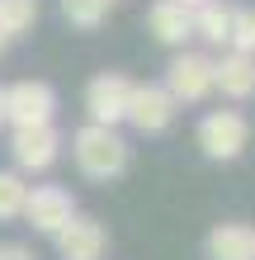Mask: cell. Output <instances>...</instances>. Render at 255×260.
<instances>
[{
  "instance_id": "obj_12",
  "label": "cell",
  "mask_w": 255,
  "mask_h": 260,
  "mask_svg": "<svg viewBox=\"0 0 255 260\" xmlns=\"http://www.w3.org/2000/svg\"><path fill=\"white\" fill-rule=\"evenodd\" d=\"M208 260H250L255 255V227L246 222H217L208 232Z\"/></svg>"
},
{
  "instance_id": "obj_16",
  "label": "cell",
  "mask_w": 255,
  "mask_h": 260,
  "mask_svg": "<svg viewBox=\"0 0 255 260\" xmlns=\"http://www.w3.org/2000/svg\"><path fill=\"white\" fill-rule=\"evenodd\" d=\"M227 52L255 57V5L232 10V38H227Z\"/></svg>"
},
{
  "instance_id": "obj_22",
  "label": "cell",
  "mask_w": 255,
  "mask_h": 260,
  "mask_svg": "<svg viewBox=\"0 0 255 260\" xmlns=\"http://www.w3.org/2000/svg\"><path fill=\"white\" fill-rule=\"evenodd\" d=\"M250 260H255V255H250Z\"/></svg>"
},
{
  "instance_id": "obj_13",
  "label": "cell",
  "mask_w": 255,
  "mask_h": 260,
  "mask_svg": "<svg viewBox=\"0 0 255 260\" xmlns=\"http://www.w3.org/2000/svg\"><path fill=\"white\" fill-rule=\"evenodd\" d=\"M194 38L213 43V48H227V38H232V5H222V0L199 5L194 10Z\"/></svg>"
},
{
  "instance_id": "obj_21",
  "label": "cell",
  "mask_w": 255,
  "mask_h": 260,
  "mask_svg": "<svg viewBox=\"0 0 255 260\" xmlns=\"http://www.w3.org/2000/svg\"><path fill=\"white\" fill-rule=\"evenodd\" d=\"M5 48H10V38H5V34H0V57H5Z\"/></svg>"
},
{
  "instance_id": "obj_7",
  "label": "cell",
  "mask_w": 255,
  "mask_h": 260,
  "mask_svg": "<svg viewBox=\"0 0 255 260\" xmlns=\"http://www.w3.org/2000/svg\"><path fill=\"white\" fill-rule=\"evenodd\" d=\"M10 156H14V171L19 175H43L62 156V133L52 123L48 128H19L10 137Z\"/></svg>"
},
{
  "instance_id": "obj_8",
  "label": "cell",
  "mask_w": 255,
  "mask_h": 260,
  "mask_svg": "<svg viewBox=\"0 0 255 260\" xmlns=\"http://www.w3.org/2000/svg\"><path fill=\"white\" fill-rule=\"evenodd\" d=\"M175 114H179V104L170 100V90L147 81V85H132V100H128V118H123V123H132L147 137H156V133H166L175 123Z\"/></svg>"
},
{
  "instance_id": "obj_1",
  "label": "cell",
  "mask_w": 255,
  "mask_h": 260,
  "mask_svg": "<svg viewBox=\"0 0 255 260\" xmlns=\"http://www.w3.org/2000/svg\"><path fill=\"white\" fill-rule=\"evenodd\" d=\"M71 156H76L81 175H90V180H118L128 171L132 151H128V142H123L118 128L85 123V128H76V137H71Z\"/></svg>"
},
{
  "instance_id": "obj_6",
  "label": "cell",
  "mask_w": 255,
  "mask_h": 260,
  "mask_svg": "<svg viewBox=\"0 0 255 260\" xmlns=\"http://www.w3.org/2000/svg\"><path fill=\"white\" fill-rule=\"evenodd\" d=\"M71 218H76V199H71V189H62V185H33V189H28L24 222L33 227V232L57 237Z\"/></svg>"
},
{
  "instance_id": "obj_14",
  "label": "cell",
  "mask_w": 255,
  "mask_h": 260,
  "mask_svg": "<svg viewBox=\"0 0 255 260\" xmlns=\"http://www.w3.org/2000/svg\"><path fill=\"white\" fill-rule=\"evenodd\" d=\"M38 24V0H0V34L19 38Z\"/></svg>"
},
{
  "instance_id": "obj_11",
  "label": "cell",
  "mask_w": 255,
  "mask_h": 260,
  "mask_svg": "<svg viewBox=\"0 0 255 260\" xmlns=\"http://www.w3.org/2000/svg\"><path fill=\"white\" fill-rule=\"evenodd\" d=\"M213 90H222L227 100H250L255 95V57L222 52L213 62Z\"/></svg>"
},
{
  "instance_id": "obj_17",
  "label": "cell",
  "mask_w": 255,
  "mask_h": 260,
  "mask_svg": "<svg viewBox=\"0 0 255 260\" xmlns=\"http://www.w3.org/2000/svg\"><path fill=\"white\" fill-rule=\"evenodd\" d=\"M114 0H62V14L76 28H99L104 24V14H109Z\"/></svg>"
},
{
  "instance_id": "obj_19",
  "label": "cell",
  "mask_w": 255,
  "mask_h": 260,
  "mask_svg": "<svg viewBox=\"0 0 255 260\" xmlns=\"http://www.w3.org/2000/svg\"><path fill=\"white\" fill-rule=\"evenodd\" d=\"M0 128H5V85H0Z\"/></svg>"
},
{
  "instance_id": "obj_20",
  "label": "cell",
  "mask_w": 255,
  "mask_h": 260,
  "mask_svg": "<svg viewBox=\"0 0 255 260\" xmlns=\"http://www.w3.org/2000/svg\"><path fill=\"white\" fill-rule=\"evenodd\" d=\"M179 5H185V10H199V5H208V0H179Z\"/></svg>"
},
{
  "instance_id": "obj_10",
  "label": "cell",
  "mask_w": 255,
  "mask_h": 260,
  "mask_svg": "<svg viewBox=\"0 0 255 260\" xmlns=\"http://www.w3.org/2000/svg\"><path fill=\"white\" fill-rule=\"evenodd\" d=\"M147 28H152V38L166 43V48H185L194 38V10H185L179 0H156V5L147 10Z\"/></svg>"
},
{
  "instance_id": "obj_3",
  "label": "cell",
  "mask_w": 255,
  "mask_h": 260,
  "mask_svg": "<svg viewBox=\"0 0 255 260\" xmlns=\"http://www.w3.org/2000/svg\"><path fill=\"white\" fill-rule=\"evenodd\" d=\"M57 118V90L48 81H14L5 85V123L19 128H48Z\"/></svg>"
},
{
  "instance_id": "obj_9",
  "label": "cell",
  "mask_w": 255,
  "mask_h": 260,
  "mask_svg": "<svg viewBox=\"0 0 255 260\" xmlns=\"http://www.w3.org/2000/svg\"><path fill=\"white\" fill-rule=\"evenodd\" d=\"M57 251H62V260H104V251H109V232H104L99 218L76 213V218L57 232Z\"/></svg>"
},
{
  "instance_id": "obj_18",
  "label": "cell",
  "mask_w": 255,
  "mask_h": 260,
  "mask_svg": "<svg viewBox=\"0 0 255 260\" xmlns=\"http://www.w3.org/2000/svg\"><path fill=\"white\" fill-rule=\"evenodd\" d=\"M0 260H38L28 246H19V241H0Z\"/></svg>"
},
{
  "instance_id": "obj_2",
  "label": "cell",
  "mask_w": 255,
  "mask_h": 260,
  "mask_svg": "<svg viewBox=\"0 0 255 260\" xmlns=\"http://www.w3.org/2000/svg\"><path fill=\"white\" fill-rule=\"evenodd\" d=\"M199 147L208 161H236L250 147V118L241 109H208L199 118Z\"/></svg>"
},
{
  "instance_id": "obj_15",
  "label": "cell",
  "mask_w": 255,
  "mask_h": 260,
  "mask_svg": "<svg viewBox=\"0 0 255 260\" xmlns=\"http://www.w3.org/2000/svg\"><path fill=\"white\" fill-rule=\"evenodd\" d=\"M24 199H28L24 175H19V171H0V222L24 218Z\"/></svg>"
},
{
  "instance_id": "obj_5",
  "label": "cell",
  "mask_w": 255,
  "mask_h": 260,
  "mask_svg": "<svg viewBox=\"0 0 255 260\" xmlns=\"http://www.w3.org/2000/svg\"><path fill=\"white\" fill-rule=\"evenodd\" d=\"M166 90H170L175 104H203L213 95V57L175 52V62L166 67Z\"/></svg>"
},
{
  "instance_id": "obj_4",
  "label": "cell",
  "mask_w": 255,
  "mask_h": 260,
  "mask_svg": "<svg viewBox=\"0 0 255 260\" xmlns=\"http://www.w3.org/2000/svg\"><path fill=\"white\" fill-rule=\"evenodd\" d=\"M132 85L123 71H99L95 81L85 85V114L95 128H118L128 118V100H132Z\"/></svg>"
}]
</instances>
